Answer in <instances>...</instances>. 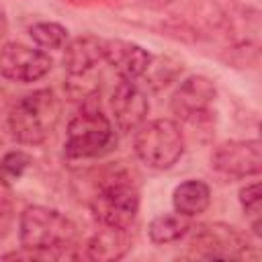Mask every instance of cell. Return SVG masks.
Returning a JSON list of instances; mask_svg holds the SVG:
<instances>
[{
	"label": "cell",
	"instance_id": "cell-19",
	"mask_svg": "<svg viewBox=\"0 0 262 262\" xmlns=\"http://www.w3.org/2000/svg\"><path fill=\"white\" fill-rule=\"evenodd\" d=\"M239 205L254 229L256 235H260V184L258 182H250L246 186L239 188Z\"/></svg>",
	"mask_w": 262,
	"mask_h": 262
},
{
	"label": "cell",
	"instance_id": "cell-14",
	"mask_svg": "<svg viewBox=\"0 0 262 262\" xmlns=\"http://www.w3.org/2000/svg\"><path fill=\"white\" fill-rule=\"evenodd\" d=\"M172 205L174 211L186 217H196L201 213L207 211V207L211 205V188L207 182L196 180V178H188L184 182H180L174 192H172Z\"/></svg>",
	"mask_w": 262,
	"mask_h": 262
},
{
	"label": "cell",
	"instance_id": "cell-13",
	"mask_svg": "<svg viewBox=\"0 0 262 262\" xmlns=\"http://www.w3.org/2000/svg\"><path fill=\"white\" fill-rule=\"evenodd\" d=\"M131 244H133L131 229L100 225V229H96L86 242V258L102 260V262L119 260L131 250Z\"/></svg>",
	"mask_w": 262,
	"mask_h": 262
},
{
	"label": "cell",
	"instance_id": "cell-7",
	"mask_svg": "<svg viewBox=\"0 0 262 262\" xmlns=\"http://www.w3.org/2000/svg\"><path fill=\"white\" fill-rule=\"evenodd\" d=\"M217 96L213 80L207 76L194 74L184 78L170 98L172 115L188 125H203L211 119V108Z\"/></svg>",
	"mask_w": 262,
	"mask_h": 262
},
{
	"label": "cell",
	"instance_id": "cell-20",
	"mask_svg": "<svg viewBox=\"0 0 262 262\" xmlns=\"http://www.w3.org/2000/svg\"><path fill=\"white\" fill-rule=\"evenodd\" d=\"M14 219V199L12 188L6 182H0V237H4Z\"/></svg>",
	"mask_w": 262,
	"mask_h": 262
},
{
	"label": "cell",
	"instance_id": "cell-8",
	"mask_svg": "<svg viewBox=\"0 0 262 262\" xmlns=\"http://www.w3.org/2000/svg\"><path fill=\"white\" fill-rule=\"evenodd\" d=\"M258 139H229L211 154V168L227 178H250L262 170V151Z\"/></svg>",
	"mask_w": 262,
	"mask_h": 262
},
{
	"label": "cell",
	"instance_id": "cell-6",
	"mask_svg": "<svg viewBox=\"0 0 262 262\" xmlns=\"http://www.w3.org/2000/svg\"><path fill=\"white\" fill-rule=\"evenodd\" d=\"M188 254L190 258H205V260H246L256 258L254 246L250 244L248 235L233 225L227 223H203L188 229Z\"/></svg>",
	"mask_w": 262,
	"mask_h": 262
},
{
	"label": "cell",
	"instance_id": "cell-16",
	"mask_svg": "<svg viewBox=\"0 0 262 262\" xmlns=\"http://www.w3.org/2000/svg\"><path fill=\"white\" fill-rule=\"evenodd\" d=\"M29 37L33 39V43L43 49V51H53V49H61L70 35H68V29L59 23H51V20H41V23H35L29 27Z\"/></svg>",
	"mask_w": 262,
	"mask_h": 262
},
{
	"label": "cell",
	"instance_id": "cell-24",
	"mask_svg": "<svg viewBox=\"0 0 262 262\" xmlns=\"http://www.w3.org/2000/svg\"><path fill=\"white\" fill-rule=\"evenodd\" d=\"M4 35H6V18H4V14L0 12V43H2ZM0 47H2V45H0Z\"/></svg>",
	"mask_w": 262,
	"mask_h": 262
},
{
	"label": "cell",
	"instance_id": "cell-17",
	"mask_svg": "<svg viewBox=\"0 0 262 262\" xmlns=\"http://www.w3.org/2000/svg\"><path fill=\"white\" fill-rule=\"evenodd\" d=\"M182 72V61H176L168 55H160V57H154L151 55V61H149V68L145 70L143 78L147 80L149 86L154 88H164L168 86L178 74Z\"/></svg>",
	"mask_w": 262,
	"mask_h": 262
},
{
	"label": "cell",
	"instance_id": "cell-1",
	"mask_svg": "<svg viewBox=\"0 0 262 262\" xmlns=\"http://www.w3.org/2000/svg\"><path fill=\"white\" fill-rule=\"evenodd\" d=\"M78 237L76 223L43 205L27 207L18 217V242L23 254H6V258H74L70 254Z\"/></svg>",
	"mask_w": 262,
	"mask_h": 262
},
{
	"label": "cell",
	"instance_id": "cell-22",
	"mask_svg": "<svg viewBox=\"0 0 262 262\" xmlns=\"http://www.w3.org/2000/svg\"><path fill=\"white\" fill-rule=\"evenodd\" d=\"M135 2H139L143 6H151V8H162V6L170 4L172 0H135Z\"/></svg>",
	"mask_w": 262,
	"mask_h": 262
},
{
	"label": "cell",
	"instance_id": "cell-4",
	"mask_svg": "<svg viewBox=\"0 0 262 262\" xmlns=\"http://www.w3.org/2000/svg\"><path fill=\"white\" fill-rule=\"evenodd\" d=\"M61 117V102L49 88L33 90L12 102L6 111L10 135L20 145H41L55 131Z\"/></svg>",
	"mask_w": 262,
	"mask_h": 262
},
{
	"label": "cell",
	"instance_id": "cell-5",
	"mask_svg": "<svg viewBox=\"0 0 262 262\" xmlns=\"http://www.w3.org/2000/svg\"><path fill=\"white\" fill-rule=\"evenodd\" d=\"M135 156L154 170L172 168L184 154V133L172 119H154L135 131Z\"/></svg>",
	"mask_w": 262,
	"mask_h": 262
},
{
	"label": "cell",
	"instance_id": "cell-3",
	"mask_svg": "<svg viewBox=\"0 0 262 262\" xmlns=\"http://www.w3.org/2000/svg\"><path fill=\"white\" fill-rule=\"evenodd\" d=\"M98 96H90L80 102L78 113L68 123L63 149L72 160L104 158L117 147L119 137L115 125L111 117L102 113Z\"/></svg>",
	"mask_w": 262,
	"mask_h": 262
},
{
	"label": "cell",
	"instance_id": "cell-15",
	"mask_svg": "<svg viewBox=\"0 0 262 262\" xmlns=\"http://www.w3.org/2000/svg\"><path fill=\"white\" fill-rule=\"evenodd\" d=\"M190 227H192L190 217L180 215L176 211L174 213H162L149 221L147 235H149L151 244L166 246V244H174V242H180L182 237H186Z\"/></svg>",
	"mask_w": 262,
	"mask_h": 262
},
{
	"label": "cell",
	"instance_id": "cell-23",
	"mask_svg": "<svg viewBox=\"0 0 262 262\" xmlns=\"http://www.w3.org/2000/svg\"><path fill=\"white\" fill-rule=\"evenodd\" d=\"M6 111H8V96H6L4 88L0 86V117H2Z\"/></svg>",
	"mask_w": 262,
	"mask_h": 262
},
{
	"label": "cell",
	"instance_id": "cell-10",
	"mask_svg": "<svg viewBox=\"0 0 262 262\" xmlns=\"http://www.w3.org/2000/svg\"><path fill=\"white\" fill-rule=\"evenodd\" d=\"M111 121L121 133H135L147 119L149 100L135 80H119L111 92Z\"/></svg>",
	"mask_w": 262,
	"mask_h": 262
},
{
	"label": "cell",
	"instance_id": "cell-21",
	"mask_svg": "<svg viewBox=\"0 0 262 262\" xmlns=\"http://www.w3.org/2000/svg\"><path fill=\"white\" fill-rule=\"evenodd\" d=\"M74 6H94V4H115L117 0H66Z\"/></svg>",
	"mask_w": 262,
	"mask_h": 262
},
{
	"label": "cell",
	"instance_id": "cell-11",
	"mask_svg": "<svg viewBox=\"0 0 262 262\" xmlns=\"http://www.w3.org/2000/svg\"><path fill=\"white\" fill-rule=\"evenodd\" d=\"M104 61L115 70L119 80H139L149 68L151 53L131 41L106 39L104 43Z\"/></svg>",
	"mask_w": 262,
	"mask_h": 262
},
{
	"label": "cell",
	"instance_id": "cell-18",
	"mask_svg": "<svg viewBox=\"0 0 262 262\" xmlns=\"http://www.w3.org/2000/svg\"><path fill=\"white\" fill-rule=\"evenodd\" d=\"M31 162H33V158L25 149L6 151L0 158V182L12 184L14 180H18L27 172V168L31 166Z\"/></svg>",
	"mask_w": 262,
	"mask_h": 262
},
{
	"label": "cell",
	"instance_id": "cell-9",
	"mask_svg": "<svg viewBox=\"0 0 262 262\" xmlns=\"http://www.w3.org/2000/svg\"><path fill=\"white\" fill-rule=\"evenodd\" d=\"M51 70V57L39 49L25 43H4L0 47V76L12 82H37L45 78Z\"/></svg>",
	"mask_w": 262,
	"mask_h": 262
},
{
	"label": "cell",
	"instance_id": "cell-12",
	"mask_svg": "<svg viewBox=\"0 0 262 262\" xmlns=\"http://www.w3.org/2000/svg\"><path fill=\"white\" fill-rule=\"evenodd\" d=\"M104 43L106 39H100L96 35H80L74 39H68L63 45V70L70 78H82L90 76L100 61H104Z\"/></svg>",
	"mask_w": 262,
	"mask_h": 262
},
{
	"label": "cell",
	"instance_id": "cell-2",
	"mask_svg": "<svg viewBox=\"0 0 262 262\" xmlns=\"http://www.w3.org/2000/svg\"><path fill=\"white\" fill-rule=\"evenodd\" d=\"M139 186L133 174L125 168H111L98 178L88 205L98 225L131 229L139 215Z\"/></svg>",
	"mask_w": 262,
	"mask_h": 262
}]
</instances>
